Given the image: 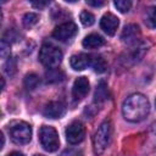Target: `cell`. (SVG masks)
<instances>
[{
  "mask_svg": "<svg viewBox=\"0 0 156 156\" xmlns=\"http://www.w3.org/2000/svg\"><path fill=\"white\" fill-rule=\"evenodd\" d=\"M150 112V104L145 95L135 93L128 96L122 106L123 117L128 122H140Z\"/></svg>",
  "mask_w": 156,
  "mask_h": 156,
  "instance_id": "1",
  "label": "cell"
},
{
  "mask_svg": "<svg viewBox=\"0 0 156 156\" xmlns=\"http://www.w3.org/2000/svg\"><path fill=\"white\" fill-rule=\"evenodd\" d=\"M111 135H112V127L110 121H104L98 130L94 134L93 138V145H94V151L96 155H101L107 146L110 145L111 141Z\"/></svg>",
  "mask_w": 156,
  "mask_h": 156,
  "instance_id": "2",
  "label": "cell"
},
{
  "mask_svg": "<svg viewBox=\"0 0 156 156\" xmlns=\"http://www.w3.org/2000/svg\"><path fill=\"white\" fill-rule=\"evenodd\" d=\"M39 60L45 67L55 68L62 61V52L57 46H55V45H52L50 43H45L40 48Z\"/></svg>",
  "mask_w": 156,
  "mask_h": 156,
  "instance_id": "3",
  "label": "cell"
},
{
  "mask_svg": "<svg viewBox=\"0 0 156 156\" xmlns=\"http://www.w3.org/2000/svg\"><path fill=\"white\" fill-rule=\"evenodd\" d=\"M39 141L44 150L54 152L60 146V139L56 129L51 126H43L39 129Z\"/></svg>",
  "mask_w": 156,
  "mask_h": 156,
  "instance_id": "4",
  "label": "cell"
},
{
  "mask_svg": "<svg viewBox=\"0 0 156 156\" xmlns=\"http://www.w3.org/2000/svg\"><path fill=\"white\" fill-rule=\"evenodd\" d=\"M10 136L13 143L23 145L30 141L32 139V128L26 122H13L9 128Z\"/></svg>",
  "mask_w": 156,
  "mask_h": 156,
  "instance_id": "5",
  "label": "cell"
},
{
  "mask_svg": "<svg viewBox=\"0 0 156 156\" xmlns=\"http://www.w3.org/2000/svg\"><path fill=\"white\" fill-rule=\"evenodd\" d=\"M85 136V128L79 121H73L66 128V140L72 144H79Z\"/></svg>",
  "mask_w": 156,
  "mask_h": 156,
  "instance_id": "6",
  "label": "cell"
},
{
  "mask_svg": "<svg viewBox=\"0 0 156 156\" xmlns=\"http://www.w3.org/2000/svg\"><path fill=\"white\" fill-rule=\"evenodd\" d=\"M76 33H77V26L73 22H65L54 29L52 37L60 41H67L71 38H73Z\"/></svg>",
  "mask_w": 156,
  "mask_h": 156,
  "instance_id": "7",
  "label": "cell"
},
{
  "mask_svg": "<svg viewBox=\"0 0 156 156\" xmlns=\"http://www.w3.org/2000/svg\"><path fill=\"white\" fill-rule=\"evenodd\" d=\"M89 80L85 77H78L74 83H73V88H72V96L76 101H80L82 99H84L87 96V94L89 93Z\"/></svg>",
  "mask_w": 156,
  "mask_h": 156,
  "instance_id": "8",
  "label": "cell"
},
{
  "mask_svg": "<svg viewBox=\"0 0 156 156\" xmlns=\"http://www.w3.org/2000/svg\"><path fill=\"white\" fill-rule=\"evenodd\" d=\"M118 24H119L118 18H117L113 13H111V12L105 13V15L101 17V21H100V27H101V29H102L107 35H113V34L117 32Z\"/></svg>",
  "mask_w": 156,
  "mask_h": 156,
  "instance_id": "9",
  "label": "cell"
},
{
  "mask_svg": "<svg viewBox=\"0 0 156 156\" xmlns=\"http://www.w3.org/2000/svg\"><path fill=\"white\" fill-rule=\"evenodd\" d=\"M140 38V29L136 24H127L121 34V39L126 44H135L136 40Z\"/></svg>",
  "mask_w": 156,
  "mask_h": 156,
  "instance_id": "10",
  "label": "cell"
},
{
  "mask_svg": "<svg viewBox=\"0 0 156 156\" xmlns=\"http://www.w3.org/2000/svg\"><path fill=\"white\" fill-rule=\"evenodd\" d=\"M66 111L65 105L61 101H50L44 107V116L48 118H60Z\"/></svg>",
  "mask_w": 156,
  "mask_h": 156,
  "instance_id": "11",
  "label": "cell"
},
{
  "mask_svg": "<svg viewBox=\"0 0 156 156\" xmlns=\"http://www.w3.org/2000/svg\"><path fill=\"white\" fill-rule=\"evenodd\" d=\"M69 65L74 71H82L85 67L90 66V56L87 54H77L73 55L69 60Z\"/></svg>",
  "mask_w": 156,
  "mask_h": 156,
  "instance_id": "12",
  "label": "cell"
},
{
  "mask_svg": "<svg viewBox=\"0 0 156 156\" xmlns=\"http://www.w3.org/2000/svg\"><path fill=\"white\" fill-rule=\"evenodd\" d=\"M105 44V39L99 34H89L83 39V46L85 49H96Z\"/></svg>",
  "mask_w": 156,
  "mask_h": 156,
  "instance_id": "13",
  "label": "cell"
},
{
  "mask_svg": "<svg viewBox=\"0 0 156 156\" xmlns=\"http://www.w3.org/2000/svg\"><path fill=\"white\" fill-rule=\"evenodd\" d=\"M90 66L94 68V71L96 72V73H102V72H105L106 71V62H105V60L101 57V56H99V55H93V56H90Z\"/></svg>",
  "mask_w": 156,
  "mask_h": 156,
  "instance_id": "14",
  "label": "cell"
},
{
  "mask_svg": "<svg viewBox=\"0 0 156 156\" xmlns=\"http://www.w3.org/2000/svg\"><path fill=\"white\" fill-rule=\"evenodd\" d=\"M108 96V93H107V85L105 84V82H100L99 85L96 87V90H95V102L98 104H102Z\"/></svg>",
  "mask_w": 156,
  "mask_h": 156,
  "instance_id": "15",
  "label": "cell"
},
{
  "mask_svg": "<svg viewBox=\"0 0 156 156\" xmlns=\"http://www.w3.org/2000/svg\"><path fill=\"white\" fill-rule=\"evenodd\" d=\"M45 78H46V82L49 83H57L65 78V74L62 71L57 68H49V71L45 73Z\"/></svg>",
  "mask_w": 156,
  "mask_h": 156,
  "instance_id": "16",
  "label": "cell"
},
{
  "mask_svg": "<svg viewBox=\"0 0 156 156\" xmlns=\"http://www.w3.org/2000/svg\"><path fill=\"white\" fill-rule=\"evenodd\" d=\"M38 84H39V77L37 74L29 73V74L26 76V78H24V85H26L27 89H30V90L32 89H35L38 87Z\"/></svg>",
  "mask_w": 156,
  "mask_h": 156,
  "instance_id": "17",
  "label": "cell"
},
{
  "mask_svg": "<svg viewBox=\"0 0 156 156\" xmlns=\"http://www.w3.org/2000/svg\"><path fill=\"white\" fill-rule=\"evenodd\" d=\"M38 15L37 13H33V12H29V13H26L24 17H23V26L26 28H32L33 26L37 24L38 22Z\"/></svg>",
  "mask_w": 156,
  "mask_h": 156,
  "instance_id": "18",
  "label": "cell"
},
{
  "mask_svg": "<svg viewBox=\"0 0 156 156\" xmlns=\"http://www.w3.org/2000/svg\"><path fill=\"white\" fill-rule=\"evenodd\" d=\"M80 22H82L84 26L89 27V26H91V24L95 22V17H94V15H93L91 12H89V11H83V12L80 13Z\"/></svg>",
  "mask_w": 156,
  "mask_h": 156,
  "instance_id": "19",
  "label": "cell"
},
{
  "mask_svg": "<svg viewBox=\"0 0 156 156\" xmlns=\"http://www.w3.org/2000/svg\"><path fill=\"white\" fill-rule=\"evenodd\" d=\"M113 5L116 6V9L119 12H128L132 6V2L129 0H116L113 2Z\"/></svg>",
  "mask_w": 156,
  "mask_h": 156,
  "instance_id": "20",
  "label": "cell"
},
{
  "mask_svg": "<svg viewBox=\"0 0 156 156\" xmlns=\"http://www.w3.org/2000/svg\"><path fill=\"white\" fill-rule=\"evenodd\" d=\"M4 68H5V72L9 76H12L16 72V61H15V58L9 57L7 61H6V63H5V66H4Z\"/></svg>",
  "mask_w": 156,
  "mask_h": 156,
  "instance_id": "21",
  "label": "cell"
},
{
  "mask_svg": "<svg viewBox=\"0 0 156 156\" xmlns=\"http://www.w3.org/2000/svg\"><path fill=\"white\" fill-rule=\"evenodd\" d=\"M0 55L2 57H6L10 54V43H7L5 39L1 40V46H0Z\"/></svg>",
  "mask_w": 156,
  "mask_h": 156,
  "instance_id": "22",
  "label": "cell"
},
{
  "mask_svg": "<svg viewBox=\"0 0 156 156\" xmlns=\"http://www.w3.org/2000/svg\"><path fill=\"white\" fill-rule=\"evenodd\" d=\"M61 156H83V152L77 149H66Z\"/></svg>",
  "mask_w": 156,
  "mask_h": 156,
  "instance_id": "23",
  "label": "cell"
},
{
  "mask_svg": "<svg viewBox=\"0 0 156 156\" xmlns=\"http://www.w3.org/2000/svg\"><path fill=\"white\" fill-rule=\"evenodd\" d=\"M149 21L154 27H156V7H152L149 12Z\"/></svg>",
  "mask_w": 156,
  "mask_h": 156,
  "instance_id": "24",
  "label": "cell"
},
{
  "mask_svg": "<svg viewBox=\"0 0 156 156\" xmlns=\"http://www.w3.org/2000/svg\"><path fill=\"white\" fill-rule=\"evenodd\" d=\"M150 135H151V140L154 143V146H156V122L151 126V133H150Z\"/></svg>",
  "mask_w": 156,
  "mask_h": 156,
  "instance_id": "25",
  "label": "cell"
},
{
  "mask_svg": "<svg viewBox=\"0 0 156 156\" xmlns=\"http://www.w3.org/2000/svg\"><path fill=\"white\" fill-rule=\"evenodd\" d=\"M87 4L90 5V6H95V7H99V6H102L105 2L104 1H93V0H87Z\"/></svg>",
  "mask_w": 156,
  "mask_h": 156,
  "instance_id": "26",
  "label": "cell"
},
{
  "mask_svg": "<svg viewBox=\"0 0 156 156\" xmlns=\"http://www.w3.org/2000/svg\"><path fill=\"white\" fill-rule=\"evenodd\" d=\"M48 4H49L48 1H33V2H32V5H33L34 7H38V9H41V7L46 6Z\"/></svg>",
  "mask_w": 156,
  "mask_h": 156,
  "instance_id": "27",
  "label": "cell"
},
{
  "mask_svg": "<svg viewBox=\"0 0 156 156\" xmlns=\"http://www.w3.org/2000/svg\"><path fill=\"white\" fill-rule=\"evenodd\" d=\"M7 156H24L22 152H20V151H13V152H11V154H9Z\"/></svg>",
  "mask_w": 156,
  "mask_h": 156,
  "instance_id": "28",
  "label": "cell"
},
{
  "mask_svg": "<svg viewBox=\"0 0 156 156\" xmlns=\"http://www.w3.org/2000/svg\"><path fill=\"white\" fill-rule=\"evenodd\" d=\"M35 156H44V155H35Z\"/></svg>",
  "mask_w": 156,
  "mask_h": 156,
  "instance_id": "29",
  "label": "cell"
},
{
  "mask_svg": "<svg viewBox=\"0 0 156 156\" xmlns=\"http://www.w3.org/2000/svg\"><path fill=\"white\" fill-rule=\"evenodd\" d=\"M155 105H156V100H155Z\"/></svg>",
  "mask_w": 156,
  "mask_h": 156,
  "instance_id": "30",
  "label": "cell"
}]
</instances>
